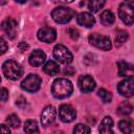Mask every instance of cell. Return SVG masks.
<instances>
[{
	"mask_svg": "<svg viewBox=\"0 0 134 134\" xmlns=\"http://www.w3.org/2000/svg\"><path fill=\"white\" fill-rule=\"evenodd\" d=\"M118 17L126 25L134 23V7L128 3H121L118 8Z\"/></svg>",
	"mask_w": 134,
	"mask_h": 134,
	"instance_id": "cell-7",
	"label": "cell"
},
{
	"mask_svg": "<svg viewBox=\"0 0 134 134\" xmlns=\"http://www.w3.org/2000/svg\"><path fill=\"white\" fill-rule=\"evenodd\" d=\"M126 1H128V2H132V3H134V0H126Z\"/></svg>",
	"mask_w": 134,
	"mask_h": 134,
	"instance_id": "cell-35",
	"label": "cell"
},
{
	"mask_svg": "<svg viewBox=\"0 0 134 134\" xmlns=\"http://www.w3.org/2000/svg\"><path fill=\"white\" fill-rule=\"evenodd\" d=\"M68 34H69V36H70V38L71 39H73V40H76L77 38H79V31L75 29V28H68Z\"/></svg>",
	"mask_w": 134,
	"mask_h": 134,
	"instance_id": "cell-28",
	"label": "cell"
},
{
	"mask_svg": "<svg viewBox=\"0 0 134 134\" xmlns=\"http://www.w3.org/2000/svg\"><path fill=\"white\" fill-rule=\"evenodd\" d=\"M74 16H75V12L73 9H71L69 7H65V6H59V7L54 8L51 13L52 19L59 24L68 23Z\"/></svg>",
	"mask_w": 134,
	"mask_h": 134,
	"instance_id": "cell-3",
	"label": "cell"
},
{
	"mask_svg": "<svg viewBox=\"0 0 134 134\" xmlns=\"http://www.w3.org/2000/svg\"><path fill=\"white\" fill-rule=\"evenodd\" d=\"M0 45H1V54H3V53L7 50V48H8V46H7L6 42L4 41V39H3V38H1V39H0Z\"/></svg>",
	"mask_w": 134,
	"mask_h": 134,
	"instance_id": "cell-30",
	"label": "cell"
},
{
	"mask_svg": "<svg viewBox=\"0 0 134 134\" xmlns=\"http://www.w3.org/2000/svg\"><path fill=\"white\" fill-rule=\"evenodd\" d=\"M98 131L100 133H104V134L113 133V119L110 116H106L102 120L99 128H98Z\"/></svg>",
	"mask_w": 134,
	"mask_h": 134,
	"instance_id": "cell-18",
	"label": "cell"
},
{
	"mask_svg": "<svg viewBox=\"0 0 134 134\" xmlns=\"http://www.w3.org/2000/svg\"><path fill=\"white\" fill-rule=\"evenodd\" d=\"M38 39L45 43H52L57 39V31L51 27H43L38 30Z\"/></svg>",
	"mask_w": 134,
	"mask_h": 134,
	"instance_id": "cell-12",
	"label": "cell"
},
{
	"mask_svg": "<svg viewBox=\"0 0 134 134\" xmlns=\"http://www.w3.org/2000/svg\"><path fill=\"white\" fill-rule=\"evenodd\" d=\"M41 83H42V80L39 75L37 74H34V73H30L28 74L21 83V88L27 92H36L40 89L41 87Z\"/></svg>",
	"mask_w": 134,
	"mask_h": 134,
	"instance_id": "cell-5",
	"label": "cell"
},
{
	"mask_svg": "<svg viewBox=\"0 0 134 134\" xmlns=\"http://www.w3.org/2000/svg\"><path fill=\"white\" fill-rule=\"evenodd\" d=\"M59 116L63 122H71L76 118V112L70 105H61L59 108Z\"/></svg>",
	"mask_w": 134,
	"mask_h": 134,
	"instance_id": "cell-10",
	"label": "cell"
},
{
	"mask_svg": "<svg viewBox=\"0 0 134 134\" xmlns=\"http://www.w3.org/2000/svg\"><path fill=\"white\" fill-rule=\"evenodd\" d=\"M16 105H17V106H19L20 108H22V107H23V105H26V99H25L24 97L20 96V97L16 100Z\"/></svg>",
	"mask_w": 134,
	"mask_h": 134,
	"instance_id": "cell-31",
	"label": "cell"
},
{
	"mask_svg": "<svg viewBox=\"0 0 134 134\" xmlns=\"http://www.w3.org/2000/svg\"><path fill=\"white\" fill-rule=\"evenodd\" d=\"M117 91L125 97H131L134 95V79H126L118 83Z\"/></svg>",
	"mask_w": 134,
	"mask_h": 134,
	"instance_id": "cell-9",
	"label": "cell"
},
{
	"mask_svg": "<svg viewBox=\"0 0 134 134\" xmlns=\"http://www.w3.org/2000/svg\"><path fill=\"white\" fill-rule=\"evenodd\" d=\"M72 91H73V85L67 79L59 77V79H55L52 83L51 92L55 98H59V99L67 98L68 96L71 95Z\"/></svg>",
	"mask_w": 134,
	"mask_h": 134,
	"instance_id": "cell-1",
	"label": "cell"
},
{
	"mask_svg": "<svg viewBox=\"0 0 134 134\" xmlns=\"http://www.w3.org/2000/svg\"><path fill=\"white\" fill-rule=\"evenodd\" d=\"M132 111H133V107L128 100L121 102L116 109V113L120 116H128L129 114L132 113Z\"/></svg>",
	"mask_w": 134,
	"mask_h": 134,
	"instance_id": "cell-20",
	"label": "cell"
},
{
	"mask_svg": "<svg viewBox=\"0 0 134 134\" xmlns=\"http://www.w3.org/2000/svg\"><path fill=\"white\" fill-rule=\"evenodd\" d=\"M1 132L2 133H6V134H9L10 133V130L8 128H6L5 125H1Z\"/></svg>",
	"mask_w": 134,
	"mask_h": 134,
	"instance_id": "cell-32",
	"label": "cell"
},
{
	"mask_svg": "<svg viewBox=\"0 0 134 134\" xmlns=\"http://www.w3.org/2000/svg\"><path fill=\"white\" fill-rule=\"evenodd\" d=\"M99 20H100V23L105 26H110L114 23V20H115V17L113 15V13L111 10H104L102 14H100V17H99Z\"/></svg>",
	"mask_w": 134,
	"mask_h": 134,
	"instance_id": "cell-21",
	"label": "cell"
},
{
	"mask_svg": "<svg viewBox=\"0 0 134 134\" xmlns=\"http://www.w3.org/2000/svg\"><path fill=\"white\" fill-rule=\"evenodd\" d=\"M106 3V0H88V8L92 13L99 12Z\"/></svg>",
	"mask_w": 134,
	"mask_h": 134,
	"instance_id": "cell-22",
	"label": "cell"
},
{
	"mask_svg": "<svg viewBox=\"0 0 134 134\" xmlns=\"http://www.w3.org/2000/svg\"><path fill=\"white\" fill-rule=\"evenodd\" d=\"M127 39H128V32L125 30H118L115 36V45L120 46L127 41Z\"/></svg>",
	"mask_w": 134,
	"mask_h": 134,
	"instance_id": "cell-25",
	"label": "cell"
},
{
	"mask_svg": "<svg viewBox=\"0 0 134 134\" xmlns=\"http://www.w3.org/2000/svg\"><path fill=\"white\" fill-rule=\"evenodd\" d=\"M16 1H17L18 3H21V4H23V3H25L27 0H16Z\"/></svg>",
	"mask_w": 134,
	"mask_h": 134,
	"instance_id": "cell-34",
	"label": "cell"
},
{
	"mask_svg": "<svg viewBox=\"0 0 134 134\" xmlns=\"http://www.w3.org/2000/svg\"><path fill=\"white\" fill-rule=\"evenodd\" d=\"M77 84H79V88L82 92L84 93H88V92H91L92 90L95 89V81L93 80L92 76L88 75V74H85V75H81L79 77V81H77Z\"/></svg>",
	"mask_w": 134,
	"mask_h": 134,
	"instance_id": "cell-11",
	"label": "cell"
},
{
	"mask_svg": "<svg viewBox=\"0 0 134 134\" xmlns=\"http://www.w3.org/2000/svg\"><path fill=\"white\" fill-rule=\"evenodd\" d=\"M1 28L9 39H14L17 36V22L12 18H6L2 22Z\"/></svg>",
	"mask_w": 134,
	"mask_h": 134,
	"instance_id": "cell-13",
	"label": "cell"
},
{
	"mask_svg": "<svg viewBox=\"0 0 134 134\" xmlns=\"http://www.w3.org/2000/svg\"><path fill=\"white\" fill-rule=\"evenodd\" d=\"M2 71L6 79L17 81L23 74V67L15 60H7L2 65Z\"/></svg>",
	"mask_w": 134,
	"mask_h": 134,
	"instance_id": "cell-2",
	"label": "cell"
},
{
	"mask_svg": "<svg viewBox=\"0 0 134 134\" xmlns=\"http://www.w3.org/2000/svg\"><path fill=\"white\" fill-rule=\"evenodd\" d=\"M118 129L122 133H126V134L134 132V119L129 118V117L121 119L118 122Z\"/></svg>",
	"mask_w": 134,
	"mask_h": 134,
	"instance_id": "cell-17",
	"label": "cell"
},
{
	"mask_svg": "<svg viewBox=\"0 0 134 134\" xmlns=\"http://www.w3.org/2000/svg\"><path fill=\"white\" fill-rule=\"evenodd\" d=\"M55 116H57L55 108L50 105L46 106L41 113V125L44 128H47L48 126L53 124V121L55 120Z\"/></svg>",
	"mask_w": 134,
	"mask_h": 134,
	"instance_id": "cell-8",
	"label": "cell"
},
{
	"mask_svg": "<svg viewBox=\"0 0 134 134\" xmlns=\"http://www.w3.org/2000/svg\"><path fill=\"white\" fill-rule=\"evenodd\" d=\"M76 22L81 26L90 28L95 24V19L90 13H81L76 17Z\"/></svg>",
	"mask_w": 134,
	"mask_h": 134,
	"instance_id": "cell-16",
	"label": "cell"
},
{
	"mask_svg": "<svg viewBox=\"0 0 134 134\" xmlns=\"http://www.w3.org/2000/svg\"><path fill=\"white\" fill-rule=\"evenodd\" d=\"M90 132H91L90 128L83 124H77L73 129V133H90Z\"/></svg>",
	"mask_w": 134,
	"mask_h": 134,
	"instance_id": "cell-27",
	"label": "cell"
},
{
	"mask_svg": "<svg viewBox=\"0 0 134 134\" xmlns=\"http://www.w3.org/2000/svg\"><path fill=\"white\" fill-rule=\"evenodd\" d=\"M53 57L58 62H60L62 64H70L73 60V55L70 52V50L62 44H58L54 46Z\"/></svg>",
	"mask_w": 134,
	"mask_h": 134,
	"instance_id": "cell-6",
	"label": "cell"
},
{
	"mask_svg": "<svg viewBox=\"0 0 134 134\" xmlns=\"http://www.w3.org/2000/svg\"><path fill=\"white\" fill-rule=\"evenodd\" d=\"M43 71L48 75H57L60 72V67L54 61H47L43 66Z\"/></svg>",
	"mask_w": 134,
	"mask_h": 134,
	"instance_id": "cell-19",
	"label": "cell"
},
{
	"mask_svg": "<svg viewBox=\"0 0 134 134\" xmlns=\"http://www.w3.org/2000/svg\"><path fill=\"white\" fill-rule=\"evenodd\" d=\"M46 60V54L43 50L41 49H35L30 55H29V59H28V62L31 66L34 67H39L41 66Z\"/></svg>",
	"mask_w": 134,
	"mask_h": 134,
	"instance_id": "cell-15",
	"label": "cell"
},
{
	"mask_svg": "<svg viewBox=\"0 0 134 134\" xmlns=\"http://www.w3.org/2000/svg\"><path fill=\"white\" fill-rule=\"evenodd\" d=\"M118 67V75L125 79H134V65L120 61L117 63Z\"/></svg>",
	"mask_w": 134,
	"mask_h": 134,
	"instance_id": "cell-14",
	"label": "cell"
},
{
	"mask_svg": "<svg viewBox=\"0 0 134 134\" xmlns=\"http://www.w3.org/2000/svg\"><path fill=\"white\" fill-rule=\"evenodd\" d=\"M0 94H1V100H2V102H6L7 98H8V91H7V89L1 88Z\"/></svg>",
	"mask_w": 134,
	"mask_h": 134,
	"instance_id": "cell-29",
	"label": "cell"
},
{
	"mask_svg": "<svg viewBox=\"0 0 134 134\" xmlns=\"http://www.w3.org/2000/svg\"><path fill=\"white\" fill-rule=\"evenodd\" d=\"M24 132L26 133H39V128L38 124L36 120L28 119L24 124Z\"/></svg>",
	"mask_w": 134,
	"mask_h": 134,
	"instance_id": "cell-23",
	"label": "cell"
},
{
	"mask_svg": "<svg viewBox=\"0 0 134 134\" xmlns=\"http://www.w3.org/2000/svg\"><path fill=\"white\" fill-rule=\"evenodd\" d=\"M53 2H59V3H63V4H68V3H72L74 0H52Z\"/></svg>",
	"mask_w": 134,
	"mask_h": 134,
	"instance_id": "cell-33",
	"label": "cell"
},
{
	"mask_svg": "<svg viewBox=\"0 0 134 134\" xmlns=\"http://www.w3.org/2000/svg\"><path fill=\"white\" fill-rule=\"evenodd\" d=\"M97 95L100 97V99H102L104 103H110L111 99H112V94H111L108 90H106V89H104V88H100V89L97 91Z\"/></svg>",
	"mask_w": 134,
	"mask_h": 134,
	"instance_id": "cell-26",
	"label": "cell"
},
{
	"mask_svg": "<svg viewBox=\"0 0 134 134\" xmlns=\"http://www.w3.org/2000/svg\"><path fill=\"white\" fill-rule=\"evenodd\" d=\"M88 39H89V43L98 49L107 51V50H110L112 48L111 40L107 36H103V35L95 32V34H91Z\"/></svg>",
	"mask_w": 134,
	"mask_h": 134,
	"instance_id": "cell-4",
	"label": "cell"
},
{
	"mask_svg": "<svg viewBox=\"0 0 134 134\" xmlns=\"http://www.w3.org/2000/svg\"><path fill=\"white\" fill-rule=\"evenodd\" d=\"M5 121H6V124H7L9 127H12V128H14V129L19 128V127H20V124H21L20 118H19L18 115H16V114H10V115H8V116L6 117V119H5Z\"/></svg>",
	"mask_w": 134,
	"mask_h": 134,
	"instance_id": "cell-24",
	"label": "cell"
}]
</instances>
